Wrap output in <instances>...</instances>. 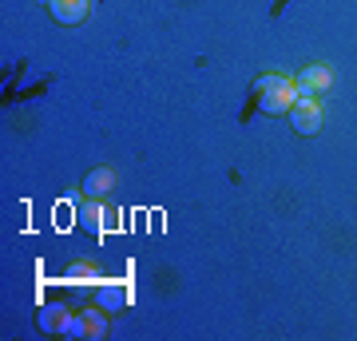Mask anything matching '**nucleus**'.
<instances>
[{
    "mask_svg": "<svg viewBox=\"0 0 357 341\" xmlns=\"http://www.w3.org/2000/svg\"><path fill=\"white\" fill-rule=\"evenodd\" d=\"M255 96H258V107L266 115H286L298 103V84L286 76H262V79H255Z\"/></svg>",
    "mask_w": 357,
    "mask_h": 341,
    "instance_id": "1",
    "label": "nucleus"
},
{
    "mask_svg": "<svg viewBox=\"0 0 357 341\" xmlns=\"http://www.w3.org/2000/svg\"><path fill=\"white\" fill-rule=\"evenodd\" d=\"M290 123L298 135H318L326 127V107L318 103V96H298V103L290 107Z\"/></svg>",
    "mask_w": 357,
    "mask_h": 341,
    "instance_id": "2",
    "label": "nucleus"
},
{
    "mask_svg": "<svg viewBox=\"0 0 357 341\" xmlns=\"http://www.w3.org/2000/svg\"><path fill=\"white\" fill-rule=\"evenodd\" d=\"M107 310L103 305H96V310H79L76 314V326H72V333L68 338H88V341H103L107 338Z\"/></svg>",
    "mask_w": 357,
    "mask_h": 341,
    "instance_id": "3",
    "label": "nucleus"
},
{
    "mask_svg": "<svg viewBox=\"0 0 357 341\" xmlns=\"http://www.w3.org/2000/svg\"><path fill=\"white\" fill-rule=\"evenodd\" d=\"M40 329L44 333H72V326H76V314H72V305L68 302H48V305H40Z\"/></svg>",
    "mask_w": 357,
    "mask_h": 341,
    "instance_id": "4",
    "label": "nucleus"
},
{
    "mask_svg": "<svg viewBox=\"0 0 357 341\" xmlns=\"http://www.w3.org/2000/svg\"><path fill=\"white\" fill-rule=\"evenodd\" d=\"M294 84H298V96H326V91L333 88V72L326 63H310V68L298 72Z\"/></svg>",
    "mask_w": 357,
    "mask_h": 341,
    "instance_id": "5",
    "label": "nucleus"
},
{
    "mask_svg": "<svg viewBox=\"0 0 357 341\" xmlns=\"http://www.w3.org/2000/svg\"><path fill=\"white\" fill-rule=\"evenodd\" d=\"M112 218H115V215H112V211H103L100 199H91L88 206H79V227L88 230L91 238H100L103 230L112 227Z\"/></svg>",
    "mask_w": 357,
    "mask_h": 341,
    "instance_id": "6",
    "label": "nucleus"
},
{
    "mask_svg": "<svg viewBox=\"0 0 357 341\" xmlns=\"http://www.w3.org/2000/svg\"><path fill=\"white\" fill-rule=\"evenodd\" d=\"M48 13L60 24H79L88 16V0H48Z\"/></svg>",
    "mask_w": 357,
    "mask_h": 341,
    "instance_id": "7",
    "label": "nucleus"
},
{
    "mask_svg": "<svg viewBox=\"0 0 357 341\" xmlns=\"http://www.w3.org/2000/svg\"><path fill=\"white\" fill-rule=\"evenodd\" d=\"M96 305H103L107 314H119V310L128 305V290L115 286V282H103L100 290H96Z\"/></svg>",
    "mask_w": 357,
    "mask_h": 341,
    "instance_id": "8",
    "label": "nucleus"
},
{
    "mask_svg": "<svg viewBox=\"0 0 357 341\" xmlns=\"http://www.w3.org/2000/svg\"><path fill=\"white\" fill-rule=\"evenodd\" d=\"M115 187V171L112 167H96L88 179H84V190H88V199H103L107 190Z\"/></svg>",
    "mask_w": 357,
    "mask_h": 341,
    "instance_id": "9",
    "label": "nucleus"
},
{
    "mask_svg": "<svg viewBox=\"0 0 357 341\" xmlns=\"http://www.w3.org/2000/svg\"><path fill=\"white\" fill-rule=\"evenodd\" d=\"M72 278H79V282H84V278H96V270L79 262V266H72Z\"/></svg>",
    "mask_w": 357,
    "mask_h": 341,
    "instance_id": "10",
    "label": "nucleus"
}]
</instances>
